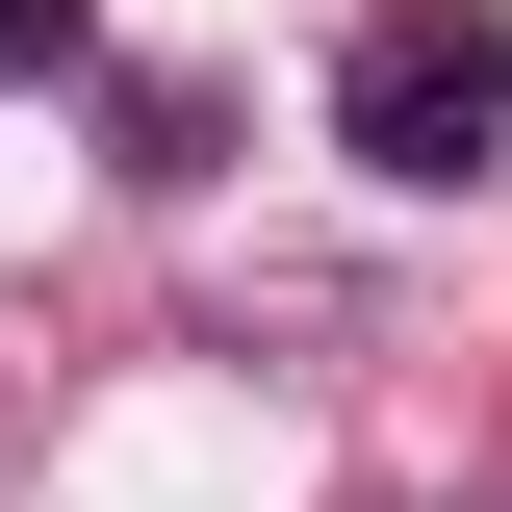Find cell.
<instances>
[{"instance_id": "cell-1", "label": "cell", "mask_w": 512, "mask_h": 512, "mask_svg": "<svg viewBox=\"0 0 512 512\" xmlns=\"http://www.w3.org/2000/svg\"><path fill=\"white\" fill-rule=\"evenodd\" d=\"M333 154L410 180V205H461L512 154V26H487V0H384L359 52H333Z\"/></svg>"}, {"instance_id": "cell-2", "label": "cell", "mask_w": 512, "mask_h": 512, "mask_svg": "<svg viewBox=\"0 0 512 512\" xmlns=\"http://www.w3.org/2000/svg\"><path fill=\"white\" fill-rule=\"evenodd\" d=\"M103 52V0H0V77H77Z\"/></svg>"}]
</instances>
